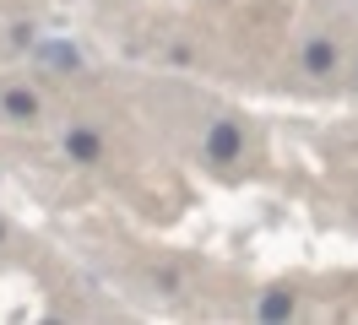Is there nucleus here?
Returning a JSON list of instances; mask_svg holds the SVG:
<instances>
[{"label":"nucleus","mask_w":358,"mask_h":325,"mask_svg":"<svg viewBox=\"0 0 358 325\" xmlns=\"http://www.w3.org/2000/svg\"><path fill=\"white\" fill-rule=\"evenodd\" d=\"M66 157H71V163H82V168H92V163L103 157V141H98V130H87V125L66 130Z\"/></svg>","instance_id":"2"},{"label":"nucleus","mask_w":358,"mask_h":325,"mask_svg":"<svg viewBox=\"0 0 358 325\" xmlns=\"http://www.w3.org/2000/svg\"><path fill=\"white\" fill-rule=\"evenodd\" d=\"M304 71H310V76H331L336 71V43L331 38H310L304 43Z\"/></svg>","instance_id":"3"},{"label":"nucleus","mask_w":358,"mask_h":325,"mask_svg":"<svg viewBox=\"0 0 358 325\" xmlns=\"http://www.w3.org/2000/svg\"><path fill=\"white\" fill-rule=\"evenodd\" d=\"M245 152V125L239 120H217L206 130V163H239Z\"/></svg>","instance_id":"1"},{"label":"nucleus","mask_w":358,"mask_h":325,"mask_svg":"<svg viewBox=\"0 0 358 325\" xmlns=\"http://www.w3.org/2000/svg\"><path fill=\"white\" fill-rule=\"evenodd\" d=\"M49 60H55V65H76V49H66V43H55V49H49Z\"/></svg>","instance_id":"6"},{"label":"nucleus","mask_w":358,"mask_h":325,"mask_svg":"<svg viewBox=\"0 0 358 325\" xmlns=\"http://www.w3.org/2000/svg\"><path fill=\"white\" fill-rule=\"evenodd\" d=\"M0 238H6V222H0Z\"/></svg>","instance_id":"7"},{"label":"nucleus","mask_w":358,"mask_h":325,"mask_svg":"<svg viewBox=\"0 0 358 325\" xmlns=\"http://www.w3.org/2000/svg\"><path fill=\"white\" fill-rule=\"evenodd\" d=\"M0 108H6V120H17V125H27V120H38V98H33L27 87H6V98H0Z\"/></svg>","instance_id":"4"},{"label":"nucleus","mask_w":358,"mask_h":325,"mask_svg":"<svg viewBox=\"0 0 358 325\" xmlns=\"http://www.w3.org/2000/svg\"><path fill=\"white\" fill-rule=\"evenodd\" d=\"M293 315V293H282V287H277V293H266V298H261V320H288Z\"/></svg>","instance_id":"5"}]
</instances>
